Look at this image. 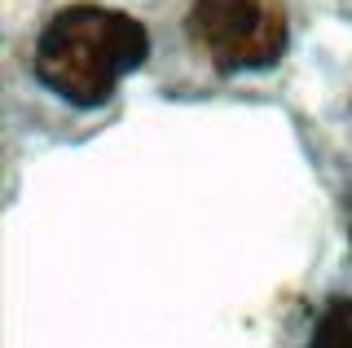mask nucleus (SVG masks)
Listing matches in <instances>:
<instances>
[{
  "label": "nucleus",
  "mask_w": 352,
  "mask_h": 348,
  "mask_svg": "<svg viewBox=\"0 0 352 348\" xmlns=\"http://www.w3.org/2000/svg\"><path fill=\"white\" fill-rule=\"evenodd\" d=\"M308 348H352V300H330L313 326Z\"/></svg>",
  "instance_id": "nucleus-3"
},
{
  "label": "nucleus",
  "mask_w": 352,
  "mask_h": 348,
  "mask_svg": "<svg viewBox=\"0 0 352 348\" xmlns=\"http://www.w3.org/2000/svg\"><path fill=\"white\" fill-rule=\"evenodd\" d=\"M150 58V31L124 9L66 5L36 40V80L71 106H102Z\"/></svg>",
  "instance_id": "nucleus-1"
},
{
  "label": "nucleus",
  "mask_w": 352,
  "mask_h": 348,
  "mask_svg": "<svg viewBox=\"0 0 352 348\" xmlns=\"http://www.w3.org/2000/svg\"><path fill=\"white\" fill-rule=\"evenodd\" d=\"M348 243H352V221H348Z\"/></svg>",
  "instance_id": "nucleus-4"
},
{
  "label": "nucleus",
  "mask_w": 352,
  "mask_h": 348,
  "mask_svg": "<svg viewBox=\"0 0 352 348\" xmlns=\"http://www.w3.org/2000/svg\"><path fill=\"white\" fill-rule=\"evenodd\" d=\"M286 14L278 0H194L190 40L216 71H264L286 53Z\"/></svg>",
  "instance_id": "nucleus-2"
}]
</instances>
